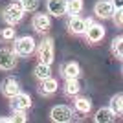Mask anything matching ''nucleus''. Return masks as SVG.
<instances>
[{
  "label": "nucleus",
  "mask_w": 123,
  "mask_h": 123,
  "mask_svg": "<svg viewBox=\"0 0 123 123\" xmlns=\"http://www.w3.org/2000/svg\"><path fill=\"white\" fill-rule=\"evenodd\" d=\"M26 123L28 121V116H26V110H13V116H11V123Z\"/></svg>",
  "instance_id": "24"
},
{
  "label": "nucleus",
  "mask_w": 123,
  "mask_h": 123,
  "mask_svg": "<svg viewBox=\"0 0 123 123\" xmlns=\"http://www.w3.org/2000/svg\"><path fill=\"white\" fill-rule=\"evenodd\" d=\"M24 13H26V11L22 9L20 2H11V4H7L4 7V11H2V18L7 22V26H15V24H18V22L24 18Z\"/></svg>",
  "instance_id": "2"
},
{
  "label": "nucleus",
  "mask_w": 123,
  "mask_h": 123,
  "mask_svg": "<svg viewBox=\"0 0 123 123\" xmlns=\"http://www.w3.org/2000/svg\"><path fill=\"white\" fill-rule=\"evenodd\" d=\"M83 7H85L83 0H66V15H70V17L79 15L83 11Z\"/></svg>",
  "instance_id": "17"
},
{
  "label": "nucleus",
  "mask_w": 123,
  "mask_h": 123,
  "mask_svg": "<svg viewBox=\"0 0 123 123\" xmlns=\"http://www.w3.org/2000/svg\"><path fill=\"white\" fill-rule=\"evenodd\" d=\"M57 88H59V83H57V79H53L51 75L46 77V79H41L39 92H41L42 96H51V94H55Z\"/></svg>",
  "instance_id": "14"
},
{
  "label": "nucleus",
  "mask_w": 123,
  "mask_h": 123,
  "mask_svg": "<svg viewBox=\"0 0 123 123\" xmlns=\"http://www.w3.org/2000/svg\"><path fill=\"white\" fill-rule=\"evenodd\" d=\"M37 44H35V39L30 35H24V37H15V44H13V51H15L17 57H30L33 51H35Z\"/></svg>",
  "instance_id": "1"
},
{
  "label": "nucleus",
  "mask_w": 123,
  "mask_h": 123,
  "mask_svg": "<svg viewBox=\"0 0 123 123\" xmlns=\"http://www.w3.org/2000/svg\"><path fill=\"white\" fill-rule=\"evenodd\" d=\"M37 57L41 62H46V64H51L53 59H55V48H53V39L51 37H46L44 41L39 44L37 48Z\"/></svg>",
  "instance_id": "3"
},
{
  "label": "nucleus",
  "mask_w": 123,
  "mask_h": 123,
  "mask_svg": "<svg viewBox=\"0 0 123 123\" xmlns=\"http://www.w3.org/2000/svg\"><path fill=\"white\" fill-rule=\"evenodd\" d=\"M110 110H112L116 116H121L123 112V94H116V96H112V99H110Z\"/></svg>",
  "instance_id": "19"
},
{
  "label": "nucleus",
  "mask_w": 123,
  "mask_h": 123,
  "mask_svg": "<svg viewBox=\"0 0 123 123\" xmlns=\"http://www.w3.org/2000/svg\"><path fill=\"white\" fill-rule=\"evenodd\" d=\"M114 11H116V7H114V4L110 0H99V2H96V6H94V13H96V17H99V18H110Z\"/></svg>",
  "instance_id": "8"
},
{
  "label": "nucleus",
  "mask_w": 123,
  "mask_h": 123,
  "mask_svg": "<svg viewBox=\"0 0 123 123\" xmlns=\"http://www.w3.org/2000/svg\"><path fill=\"white\" fill-rule=\"evenodd\" d=\"M15 37H17V31H15L13 26H7V28H4V30L0 31V39L2 41H13Z\"/></svg>",
  "instance_id": "23"
},
{
  "label": "nucleus",
  "mask_w": 123,
  "mask_h": 123,
  "mask_svg": "<svg viewBox=\"0 0 123 123\" xmlns=\"http://www.w3.org/2000/svg\"><path fill=\"white\" fill-rule=\"evenodd\" d=\"M17 66V55L15 51L7 50V48H2L0 50V70H13Z\"/></svg>",
  "instance_id": "7"
},
{
  "label": "nucleus",
  "mask_w": 123,
  "mask_h": 123,
  "mask_svg": "<svg viewBox=\"0 0 123 123\" xmlns=\"http://www.w3.org/2000/svg\"><path fill=\"white\" fill-rule=\"evenodd\" d=\"M50 118L51 121H57V123H68L74 119V110L66 105H57L50 110Z\"/></svg>",
  "instance_id": "4"
},
{
  "label": "nucleus",
  "mask_w": 123,
  "mask_h": 123,
  "mask_svg": "<svg viewBox=\"0 0 123 123\" xmlns=\"http://www.w3.org/2000/svg\"><path fill=\"white\" fill-rule=\"evenodd\" d=\"M61 75L64 77V79H77V77L81 75V66H79V62H75V61L64 62L61 66Z\"/></svg>",
  "instance_id": "12"
},
{
  "label": "nucleus",
  "mask_w": 123,
  "mask_h": 123,
  "mask_svg": "<svg viewBox=\"0 0 123 123\" xmlns=\"http://www.w3.org/2000/svg\"><path fill=\"white\" fill-rule=\"evenodd\" d=\"M22 6V9L26 13H33V11L39 9V0H18Z\"/></svg>",
  "instance_id": "22"
},
{
  "label": "nucleus",
  "mask_w": 123,
  "mask_h": 123,
  "mask_svg": "<svg viewBox=\"0 0 123 123\" xmlns=\"http://www.w3.org/2000/svg\"><path fill=\"white\" fill-rule=\"evenodd\" d=\"M110 50H112L114 57L116 59H123V37H116L112 41V44H110Z\"/></svg>",
  "instance_id": "21"
},
{
  "label": "nucleus",
  "mask_w": 123,
  "mask_h": 123,
  "mask_svg": "<svg viewBox=\"0 0 123 123\" xmlns=\"http://www.w3.org/2000/svg\"><path fill=\"white\" fill-rule=\"evenodd\" d=\"M90 24H92V18H81L79 15H75V17H70L68 30L74 35H85V31H86V28Z\"/></svg>",
  "instance_id": "5"
},
{
  "label": "nucleus",
  "mask_w": 123,
  "mask_h": 123,
  "mask_svg": "<svg viewBox=\"0 0 123 123\" xmlns=\"http://www.w3.org/2000/svg\"><path fill=\"white\" fill-rule=\"evenodd\" d=\"M79 90H81V85L77 79H66V83H64V94L66 96H77Z\"/></svg>",
  "instance_id": "20"
},
{
  "label": "nucleus",
  "mask_w": 123,
  "mask_h": 123,
  "mask_svg": "<svg viewBox=\"0 0 123 123\" xmlns=\"http://www.w3.org/2000/svg\"><path fill=\"white\" fill-rule=\"evenodd\" d=\"M110 18L114 20V24L118 26V28H121V26H123V11H121V9H116V11L112 13V17H110Z\"/></svg>",
  "instance_id": "25"
},
{
  "label": "nucleus",
  "mask_w": 123,
  "mask_h": 123,
  "mask_svg": "<svg viewBox=\"0 0 123 123\" xmlns=\"http://www.w3.org/2000/svg\"><path fill=\"white\" fill-rule=\"evenodd\" d=\"M85 35H86V41L90 42V44H96V42H101L103 37H105V28H103L101 24H90L86 28V31H85Z\"/></svg>",
  "instance_id": "9"
},
{
  "label": "nucleus",
  "mask_w": 123,
  "mask_h": 123,
  "mask_svg": "<svg viewBox=\"0 0 123 123\" xmlns=\"http://www.w3.org/2000/svg\"><path fill=\"white\" fill-rule=\"evenodd\" d=\"M116 114L110 110V108H99L98 112H96V116H94V121L96 123H110V121H116Z\"/></svg>",
  "instance_id": "15"
},
{
  "label": "nucleus",
  "mask_w": 123,
  "mask_h": 123,
  "mask_svg": "<svg viewBox=\"0 0 123 123\" xmlns=\"http://www.w3.org/2000/svg\"><path fill=\"white\" fill-rule=\"evenodd\" d=\"M9 99H11V108H13V110H28V108L31 107V98L24 92L15 94V96L9 98Z\"/></svg>",
  "instance_id": "11"
},
{
  "label": "nucleus",
  "mask_w": 123,
  "mask_h": 123,
  "mask_svg": "<svg viewBox=\"0 0 123 123\" xmlns=\"http://www.w3.org/2000/svg\"><path fill=\"white\" fill-rule=\"evenodd\" d=\"M46 9L53 17H62L66 15V0H48Z\"/></svg>",
  "instance_id": "13"
},
{
  "label": "nucleus",
  "mask_w": 123,
  "mask_h": 123,
  "mask_svg": "<svg viewBox=\"0 0 123 123\" xmlns=\"http://www.w3.org/2000/svg\"><path fill=\"white\" fill-rule=\"evenodd\" d=\"M110 2L114 4V7H116V9H121V7H123V0H110Z\"/></svg>",
  "instance_id": "26"
},
{
  "label": "nucleus",
  "mask_w": 123,
  "mask_h": 123,
  "mask_svg": "<svg viewBox=\"0 0 123 123\" xmlns=\"http://www.w3.org/2000/svg\"><path fill=\"white\" fill-rule=\"evenodd\" d=\"M33 74H35V77L41 81V79H46V77L51 75V64H46V62H37L35 70H33Z\"/></svg>",
  "instance_id": "16"
},
{
  "label": "nucleus",
  "mask_w": 123,
  "mask_h": 123,
  "mask_svg": "<svg viewBox=\"0 0 123 123\" xmlns=\"http://www.w3.org/2000/svg\"><path fill=\"white\" fill-rule=\"evenodd\" d=\"M31 28L37 31V33H46L51 28V18L46 13H35L33 18H31Z\"/></svg>",
  "instance_id": "6"
},
{
  "label": "nucleus",
  "mask_w": 123,
  "mask_h": 123,
  "mask_svg": "<svg viewBox=\"0 0 123 123\" xmlns=\"http://www.w3.org/2000/svg\"><path fill=\"white\" fill-rule=\"evenodd\" d=\"M0 92L4 94L6 98H13L15 94L20 92V85H18V81L13 79V77H6L4 81L0 83Z\"/></svg>",
  "instance_id": "10"
},
{
  "label": "nucleus",
  "mask_w": 123,
  "mask_h": 123,
  "mask_svg": "<svg viewBox=\"0 0 123 123\" xmlns=\"http://www.w3.org/2000/svg\"><path fill=\"white\" fill-rule=\"evenodd\" d=\"M74 107H75L77 112L88 114L90 110H92V101H90L88 98H75V101H74Z\"/></svg>",
  "instance_id": "18"
}]
</instances>
